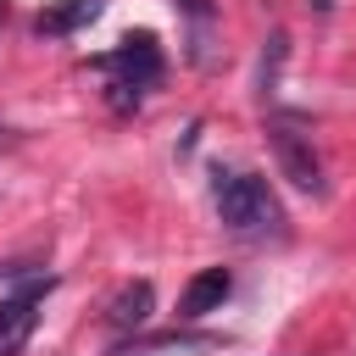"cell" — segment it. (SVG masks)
<instances>
[{"mask_svg":"<svg viewBox=\"0 0 356 356\" xmlns=\"http://www.w3.org/2000/svg\"><path fill=\"white\" fill-rule=\"evenodd\" d=\"M211 206H217V222L239 239H284V206L273 195V184L261 172H245V167H217L211 172Z\"/></svg>","mask_w":356,"mask_h":356,"instance_id":"obj_1","label":"cell"},{"mask_svg":"<svg viewBox=\"0 0 356 356\" xmlns=\"http://www.w3.org/2000/svg\"><path fill=\"white\" fill-rule=\"evenodd\" d=\"M89 67L95 72H117V83H111V106L117 111H134L139 106V89H150L156 78H161V50H156V33H128L117 50H106V56H89Z\"/></svg>","mask_w":356,"mask_h":356,"instance_id":"obj_2","label":"cell"},{"mask_svg":"<svg viewBox=\"0 0 356 356\" xmlns=\"http://www.w3.org/2000/svg\"><path fill=\"white\" fill-rule=\"evenodd\" d=\"M267 145L284 167V178L306 195H328V178H323V156L312 150V134H300L295 122H267Z\"/></svg>","mask_w":356,"mask_h":356,"instance_id":"obj_3","label":"cell"},{"mask_svg":"<svg viewBox=\"0 0 356 356\" xmlns=\"http://www.w3.org/2000/svg\"><path fill=\"white\" fill-rule=\"evenodd\" d=\"M56 289V273H44V278H33L28 289H17V295H6L0 300V356H17L22 345H28V334H33V323H39V300Z\"/></svg>","mask_w":356,"mask_h":356,"instance_id":"obj_4","label":"cell"},{"mask_svg":"<svg viewBox=\"0 0 356 356\" xmlns=\"http://www.w3.org/2000/svg\"><path fill=\"white\" fill-rule=\"evenodd\" d=\"M234 345L228 334H195V328H167V334H128L106 356H195V350H222Z\"/></svg>","mask_w":356,"mask_h":356,"instance_id":"obj_5","label":"cell"},{"mask_svg":"<svg viewBox=\"0 0 356 356\" xmlns=\"http://www.w3.org/2000/svg\"><path fill=\"white\" fill-rule=\"evenodd\" d=\"M228 289H234L228 267H206V273H195V278H189V289L178 295V317H184V323H195V317L217 312V306L228 300Z\"/></svg>","mask_w":356,"mask_h":356,"instance_id":"obj_6","label":"cell"},{"mask_svg":"<svg viewBox=\"0 0 356 356\" xmlns=\"http://www.w3.org/2000/svg\"><path fill=\"white\" fill-rule=\"evenodd\" d=\"M150 306H156V289H150L145 278H134V284H122V289L106 300V328H117V334H134V328L150 317Z\"/></svg>","mask_w":356,"mask_h":356,"instance_id":"obj_7","label":"cell"},{"mask_svg":"<svg viewBox=\"0 0 356 356\" xmlns=\"http://www.w3.org/2000/svg\"><path fill=\"white\" fill-rule=\"evenodd\" d=\"M100 11H106V0H56V6H44V11L33 17V33L61 39V33H78L83 22H95Z\"/></svg>","mask_w":356,"mask_h":356,"instance_id":"obj_8","label":"cell"},{"mask_svg":"<svg viewBox=\"0 0 356 356\" xmlns=\"http://www.w3.org/2000/svg\"><path fill=\"white\" fill-rule=\"evenodd\" d=\"M284 56H289V33L278 28V33L267 39V56H261V95L278 89V67H284Z\"/></svg>","mask_w":356,"mask_h":356,"instance_id":"obj_9","label":"cell"},{"mask_svg":"<svg viewBox=\"0 0 356 356\" xmlns=\"http://www.w3.org/2000/svg\"><path fill=\"white\" fill-rule=\"evenodd\" d=\"M172 6H178V11H189L195 22H211V17H217V6H211V0H172Z\"/></svg>","mask_w":356,"mask_h":356,"instance_id":"obj_10","label":"cell"},{"mask_svg":"<svg viewBox=\"0 0 356 356\" xmlns=\"http://www.w3.org/2000/svg\"><path fill=\"white\" fill-rule=\"evenodd\" d=\"M306 6H312L317 17H328V11H334V0H306Z\"/></svg>","mask_w":356,"mask_h":356,"instance_id":"obj_11","label":"cell"},{"mask_svg":"<svg viewBox=\"0 0 356 356\" xmlns=\"http://www.w3.org/2000/svg\"><path fill=\"white\" fill-rule=\"evenodd\" d=\"M11 139H17V128H11V122H0V145H11Z\"/></svg>","mask_w":356,"mask_h":356,"instance_id":"obj_12","label":"cell"},{"mask_svg":"<svg viewBox=\"0 0 356 356\" xmlns=\"http://www.w3.org/2000/svg\"><path fill=\"white\" fill-rule=\"evenodd\" d=\"M0 22H6V0H0Z\"/></svg>","mask_w":356,"mask_h":356,"instance_id":"obj_13","label":"cell"}]
</instances>
